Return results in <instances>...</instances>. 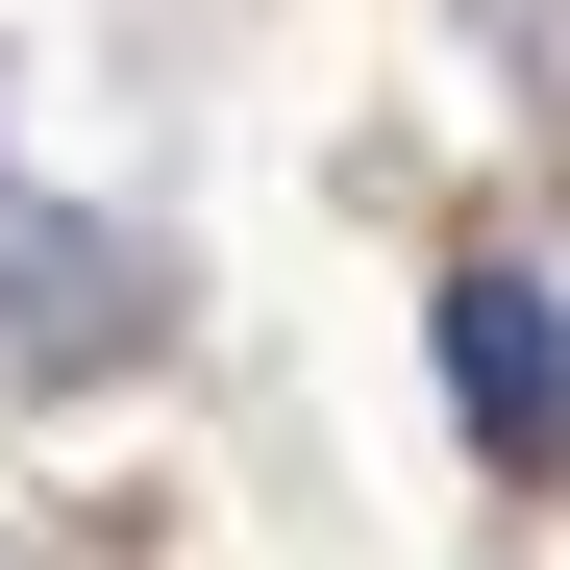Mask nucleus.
I'll use <instances>...</instances> for the list:
<instances>
[{
  "label": "nucleus",
  "instance_id": "f257e3e1",
  "mask_svg": "<svg viewBox=\"0 0 570 570\" xmlns=\"http://www.w3.org/2000/svg\"><path fill=\"white\" fill-rule=\"evenodd\" d=\"M446 397H471L497 471L570 446V298H546V273H446Z\"/></svg>",
  "mask_w": 570,
  "mask_h": 570
},
{
  "label": "nucleus",
  "instance_id": "f03ea898",
  "mask_svg": "<svg viewBox=\"0 0 570 570\" xmlns=\"http://www.w3.org/2000/svg\"><path fill=\"white\" fill-rule=\"evenodd\" d=\"M75 347H125V248L0 199V372H75Z\"/></svg>",
  "mask_w": 570,
  "mask_h": 570
}]
</instances>
